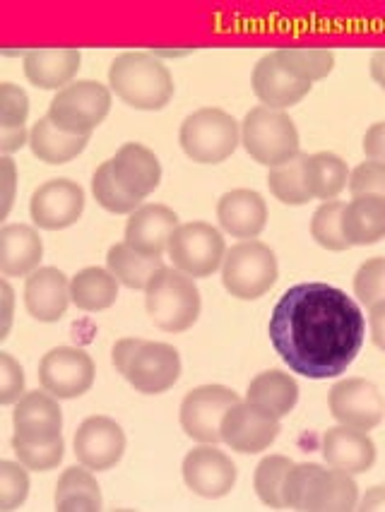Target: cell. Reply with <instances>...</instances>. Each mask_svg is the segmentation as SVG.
Wrapping results in <instances>:
<instances>
[{
	"label": "cell",
	"mask_w": 385,
	"mask_h": 512,
	"mask_svg": "<svg viewBox=\"0 0 385 512\" xmlns=\"http://www.w3.org/2000/svg\"><path fill=\"white\" fill-rule=\"evenodd\" d=\"M109 85L123 104L138 111H162L174 99V77L152 53H121L109 68Z\"/></svg>",
	"instance_id": "cell-2"
},
{
	"label": "cell",
	"mask_w": 385,
	"mask_h": 512,
	"mask_svg": "<svg viewBox=\"0 0 385 512\" xmlns=\"http://www.w3.org/2000/svg\"><path fill=\"white\" fill-rule=\"evenodd\" d=\"M75 457L92 472H109L126 452V433L109 416H90L75 433Z\"/></svg>",
	"instance_id": "cell-13"
},
{
	"label": "cell",
	"mask_w": 385,
	"mask_h": 512,
	"mask_svg": "<svg viewBox=\"0 0 385 512\" xmlns=\"http://www.w3.org/2000/svg\"><path fill=\"white\" fill-rule=\"evenodd\" d=\"M29 496V474L25 464L0 462V510H15Z\"/></svg>",
	"instance_id": "cell-41"
},
{
	"label": "cell",
	"mask_w": 385,
	"mask_h": 512,
	"mask_svg": "<svg viewBox=\"0 0 385 512\" xmlns=\"http://www.w3.org/2000/svg\"><path fill=\"white\" fill-rule=\"evenodd\" d=\"M147 313L152 323L164 332H186L198 323L200 291L193 277L176 267H162L145 289Z\"/></svg>",
	"instance_id": "cell-3"
},
{
	"label": "cell",
	"mask_w": 385,
	"mask_h": 512,
	"mask_svg": "<svg viewBox=\"0 0 385 512\" xmlns=\"http://www.w3.org/2000/svg\"><path fill=\"white\" fill-rule=\"evenodd\" d=\"M188 51H157V56H186Z\"/></svg>",
	"instance_id": "cell-54"
},
{
	"label": "cell",
	"mask_w": 385,
	"mask_h": 512,
	"mask_svg": "<svg viewBox=\"0 0 385 512\" xmlns=\"http://www.w3.org/2000/svg\"><path fill=\"white\" fill-rule=\"evenodd\" d=\"M0 301H3V330H0V339L8 337L10 325H13V287L8 282H0Z\"/></svg>",
	"instance_id": "cell-51"
},
{
	"label": "cell",
	"mask_w": 385,
	"mask_h": 512,
	"mask_svg": "<svg viewBox=\"0 0 385 512\" xmlns=\"http://www.w3.org/2000/svg\"><path fill=\"white\" fill-rule=\"evenodd\" d=\"M94 361L90 354L73 347L51 349L39 363V383L58 400H75L94 385Z\"/></svg>",
	"instance_id": "cell-10"
},
{
	"label": "cell",
	"mask_w": 385,
	"mask_h": 512,
	"mask_svg": "<svg viewBox=\"0 0 385 512\" xmlns=\"http://www.w3.org/2000/svg\"><path fill=\"white\" fill-rule=\"evenodd\" d=\"M342 214H345V202L340 200L323 202L318 207L311 219V236L318 246L325 250H335V253L349 248L345 231H342Z\"/></svg>",
	"instance_id": "cell-39"
},
{
	"label": "cell",
	"mask_w": 385,
	"mask_h": 512,
	"mask_svg": "<svg viewBox=\"0 0 385 512\" xmlns=\"http://www.w3.org/2000/svg\"><path fill=\"white\" fill-rule=\"evenodd\" d=\"M87 142H90V138L63 133L61 128H56L51 123L49 116L41 118L29 130V147H32L34 157H39V162L46 164L73 162L77 154H82V150H85Z\"/></svg>",
	"instance_id": "cell-29"
},
{
	"label": "cell",
	"mask_w": 385,
	"mask_h": 512,
	"mask_svg": "<svg viewBox=\"0 0 385 512\" xmlns=\"http://www.w3.org/2000/svg\"><path fill=\"white\" fill-rule=\"evenodd\" d=\"M92 193H94V198H97L99 205H102L104 210L111 214H133L142 202L138 198H133V195H130L128 190L116 181L111 159L94 171Z\"/></svg>",
	"instance_id": "cell-37"
},
{
	"label": "cell",
	"mask_w": 385,
	"mask_h": 512,
	"mask_svg": "<svg viewBox=\"0 0 385 512\" xmlns=\"http://www.w3.org/2000/svg\"><path fill=\"white\" fill-rule=\"evenodd\" d=\"M354 294L364 306L385 301V258H371L354 275Z\"/></svg>",
	"instance_id": "cell-42"
},
{
	"label": "cell",
	"mask_w": 385,
	"mask_h": 512,
	"mask_svg": "<svg viewBox=\"0 0 385 512\" xmlns=\"http://www.w3.org/2000/svg\"><path fill=\"white\" fill-rule=\"evenodd\" d=\"M359 510L364 512H381L385 510V484L373 486L371 491H366V496L361 498Z\"/></svg>",
	"instance_id": "cell-52"
},
{
	"label": "cell",
	"mask_w": 385,
	"mask_h": 512,
	"mask_svg": "<svg viewBox=\"0 0 385 512\" xmlns=\"http://www.w3.org/2000/svg\"><path fill=\"white\" fill-rule=\"evenodd\" d=\"M111 166H114L116 181L138 200L152 195L162 181V164L157 154L140 142H126L111 159Z\"/></svg>",
	"instance_id": "cell-23"
},
{
	"label": "cell",
	"mask_w": 385,
	"mask_h": 512,
	"mask_svg": "<svg viewBox=\"0 0 385 512\" xmlns=\"http://www.w3.org/2000/svg\"><path fill=\"white\" fill-rule=\"evenodd\" d=\"M29 145V133L25 128H0V152L5 157Z\"/></svg>",
	"instance_id": "cell-49"
},
{
	"label": "cell",
	"mask_w": 385,
	"mask_h": 512,
	"mask_svg": "<svg viewBox=\"0 0 385 512\" xmlns=\"http://www.w3.org/2000/svg\"><path fill=\"white\" fill-rule=\"evenodd\" d=\"M13 426L17 440L25 443H51V440L63 438V412L58 397L49 392H27L15 402Z\"/></svg>",
	"instance_id": "cell-17"
},
{
	"label": "cell",
	"mask_w": 385,
	"mask_h": 512,
	"mask_svg": "<svg viewBox=\"0 0 385 512\" xmlns=\"http://www.w3.org/2000/svg\"><path fill=\"white\" fill-rule=\"evenodd\" d=\"M70 299L85 313L106 311L118 299V279L104 267H85L70 279Z\"/></svg>",
	"instance_id": "cell-30"
},
{
	"label": "cell",
	"mask_w": 385,
	"mask_h": 512,
	"mask_svg": "<svg viewBox=\"0 0 385 512\" xmlns=\"http://www.w3.org/2000/svg\"><path fill=\"white\" fill-rule=\"evenodd\" d=\"M179 142L193 162L222 164L241 145V128L227 111L200 109L181 123Z\"/></svg>",
	"instance_id": "cell-5"
},
{
	"label": "cell",
	"mask_w": 385,
	"mask_h": 512,
	"mask_svg": "<svg viewBox=\"0 0 385 512\" xmlns=\"http://www.w3.org/2000/svg\"><path fill=\"white\" fill-rule=\"evenodd\" d=\"M44 243L27 224H8L0 229V272L5 277H29L39 270Z\"/></svg>",
	"instance_id": "cell-24"
},
{
	"label": "cell",
	"mask_w": 385,
	"mask_h": 512,
	"mask_svg": "<svg viewBox=\"0 0 385 512\" xmlns=\"http://www.w3.org/2000/svg\"><path fill=\"white\" fill-rule=\"evenodd\" d=\"M0 183H3V205H0V217H8L13 210L15 190H17V169L13 159L3 157L0 159Z\"/></svg>",
	"instance_id": "cell-46"
},
{
	"label": "cell",
	"mask_w": 385,
	"mask_h": 512,
	"mask_svg": "<svg viewBox=\"0 0 385 512\" xmlns=\"http://www.w3.org/2000/svg\"><path fill=\"white\" fill-rule=\"evenodd\" d=\"M325 469L321 464L313 462H304V464H294L289 469L287 479H284V508H294V510H313V500H316V491L318 484H321V476Z\"/></svg>",
	"instance_id": "cell-36"
},
{
	"label": "cell",
	"mask_w": 385,
	"mask_h": 512,
	"mask_svg": "<svg viewBox=\"0 0 385 512\" xmlns=\"http://www.w3.org/2000/svg\"><path fill=\"white\" fill-rule=\"evenodd\" d=\"M179 229V217L167 205H142L130 214L126 226V243L147 255H159L169 250L171 238Z\"/></svg>",
	"instance_id": "cell-19"
},
{
	"label": "cell",
	"mask_w": 385,
	"mask_h": 512,
	"mask_svg": "<svg viewBox=\"0 0 385 512\" xmlns=\"http://www.w3.org/2000/svg\"><path fill=\"white\" fill-rule=\"evenodd\" d=\"M277 58L294 77L304 82H318L335 68V53L328 49H277Z\"/></svg>",
	"instance_id": "cell-35"
},
{
	"label": "cell",
	"mask_w": 385,
	"mask_h": 512,
	"mask_svg": "<svg viewBox=\"0 0 385 512\" xmlns=\"http://www.w3.org/2000/svg\"><path fill=\"white\" fill-rule=\"evenodd\" d=\"M169 255L171 263L183 275L205 279L222 267L227 246L215 226L207 222H191L176 229L169 243Z\"/></svg>",
	"instance_id": "cell-8"
},
{
	"label": "cell",
	"mask_w": 385,
	"mask_h": 512,
	"mask_svg": "<svg viewBox=\"0 0 385 512\" xmlns=\"http://www.w3.org/2000/svg\"><path fill=\"white\" fill-rule=\"evenodd\" d=\"M270 342L294 373L311 380L337 378L352 366L366 337L357 301L330 284H296L270 315Z\"/></svg>",
	"instance_id": "cell-1"
},
{
	"label": "cell",
	"mask_w": 385,
	"mask_h": 512,
	"mask_svg": "<svg viewBox=\"0 0 385 512\" xmlns=\"http://www.w3.org/2000/svg\"><path fill=\"white\" fill-rule=\"evenodd\" d=\"M106 263H109L111 275L118 279V284H123V287L128 289H142V291L150 287L154 275L164 267L159 255L140 253V250L128 246L126 241L116 243V246L109 248Z\"/></svg>",
	"instance_id": "cell-28"
},
{
	"label": "cell",
	"mask_w": 385,
	"mask_h": 512,
	"mask_svg": "<svg viewBox=\"0 0 385 512\" xmlns=\"http://www.w3.org/2000/svg\"><path fill=\"white\" fill-rule=\"evenodd\" d=\"M217 219L222 229L234 238H256L268 224V205L256 190L236 188L217 202Z\"/></svg>",
	"instance_id": "cell-22"
},
{
	"label": "cell",
	"mask_w": 385,
	"mask_h": 512,
	"mask_svg": "<svg viewBox=\"0 0 385 512\" xmlns=\"http://www.w3.org/2000/svg\"><path fill=\"white\" fill-rule=\"evenodd\" d=\"M321 450L328 467L352 476L369 472L373 462H376V445H373L369 433L352 426L340 424L325 431Z\"/></svg>",
	"instance_id": "cell-20"
},
{
	"label": "cell",
	"mask_w": 385,
	"mask_h": 512,
	"mask_svg": "<svg viewBox=\"0 0 385 512\" xmlns=\"http://www.w3.org/2000/svg\"><path fill=\"white\" fill-rule=\"evenodd\" d=\"M82 53L77 49H32L25 53V75L34 87L61 92L73 85Z\"/></svg>",
	"instance_id": "cell-25"
},
{
	"label": "cell",
	"mask_w": 385,
	"mask_h": 512,
	"mask_svg": "<svg viewBox=\"0 0 385 512\" xmlns=\"http://www.w3.org/2000/svg\"><path fill=\"white\" fill-rule=\"evenodd\" d=\"M56 508L70 510H102V491L92 469L70 467L65 469L56 484Z\"/></svg>",
	"instance_id": "cell-32"
},
{
	"label": "cell",
	"mask_w": 385,
	"mask_h": 512,
	"mask_svg": "<svg viewBox=\"0 0 385 512\" xmlns=\"http://www.w3.org/2000/svg\"><path fill=\"white\" fill-rule=\"evenodd\" d=\"M111 111V89L99 82H73L56 94L49 106V118L63 133L90 138Z\"/></svg>",
	"instance_id": "cell-7"
},
{
	"label": "cell",
	"mask_w": 385,
	"mask_h": 512,
	"mask_svg": "<svg viewBox=\"0 0 385 512\" xmlns=\"http://www.w3.org/2000/svg\"><path fill=\"white\" fill-rule=\"evenodd\" d=\"M330 414L337 424L359 428V431H371L383 421L385 400L381 390L364 378L340 380L330 390Z\"/></svg>",
	"instance_id": "cell-12"
},
{
	"label": "cell",
	"mask_w": 385,
	"mask_h": 512,
	"mask_svg": "<svg viewBox=\"0 0 385 512\" xmlns=\"http://www.w3.org/2000/svg\"><path fill=\"white\" fill-rule=\"evenodd\" d=\"M277 282V258L260 241H241L227 250L222 263V284L234 299L258 301Z\"/></svg>",
	"instance_id": "cell-6"
},
{
	"label": "cell",
	"mask_w": 385,
	"mask_h": 512,
	"mask_svg": "<svg viewBox=\"0 0 385 512\" xmlns=\"http://www.w3.org/2000/svg\"><path fill=\"white\" fill-rule=\"evenodd\" d=\"M181 472L183 481L195 496L207 500L229 496L231 488L236 486L234 462L215 445H200V448L188 452Z\"/></svg>",
	"instance_id": "cell-16"
},
{
	"label": "cell",
	"mask_w": 385,
	"mask_h": 512,
	"mask_svg": "<svg viewBox=\"0 0 385 512\" xmlns=\"http://www.w3.org/2000/svg\"><path fill=\"white\" fill-rule=\"evenodd\" d=\"M342 231L349 246H373L385 238V198L357 195L342 214Z\"/></svg>",
	"instance_id": "cell-26"
},
{
	"label": "cell",
	"mask_w": 385,
	"mask_h": 512,
	"mask_svg": "<svg viewBox=\"0 0 385 512\" xmlns=\"http://www.w3.org/2000/svg\"><path fill=\"white\" fill-rule=\"evenodd\" d=\"M349 190L352 195H378L385 198V166L376 162H364L349 174Z\"/></svg>",
	"instance_id": "cell-45"
},
{
	"label": "cell",
	"mask_w": 385,
	"mask_h": 512,
	"mask_svg": "<svg viewBox=\"0 0 385 512\" xmlns=\"http://www.w3.org/2000/svg\"><path fill=\"white\" fill-rule=\"evenodd\" d=\"M241 145L260 166H282L299 154V130L284 111L256 106L241 123Z\"/></svg>",
	"instance_id": "cell-4"
},
{
	"label": "cell",
	"mask_w": 385,
	"mask_h": 512,
	"mask_svg": "<svg viewBox=\"0 0 385 512\" xmlns=\"http://www.w3.org/2000/svg\"><path fill=\"white\" fill-rule=\"evenodd\" d=\"M294 467V462L284 455H270L256 467V476H253V486L260 503H265L268 508H284V479H287L289 469Z\"/></svg>",
	"instance_id": "cell-38"
},
{
	"label": "cell",
	"mask_w": 385,
	"mask_h": 512,
	"mask_svg": "<svg viewBox=\"0 0 385 512\" xmlns=\"http://www.w3.org/2000/svg\"><path fill=\"white\" fill-rule=\"evenodd\" d=\"M123 378L142 395H162L181 378L179 351L164 342H142Z\"/></svg>",
	"instance_id": "cell-15"
},
{
	"label": "cell",
	"mask_w": 385,
	"mask_h": 512,
	"mask_svg": "<svg viewBox=\"0 0 385 512\" xmlns=\"http://www.w3.org/2000/svg\"><path fill=\"white\" fill-rule=\"evenodd\" d=\"M364 152L369 162L385 166V121L373 123L364 135Z\"/></svg>",
	"instance_id": "cell-47"
},
{
	"label": "cell",
	"mask_w": 385,
	"mask_h": 512,
	"mask_svg": "<svg viewBox=\"0 0 385 512\" xmlns=\"http://www.w3.org/2000/svg\"><path fill=\"white\" fill-rule=\"evenodd\" d=\"M85 210V190L68 178H53L34 190L29 214L34 224L46 231H61L73 226Z\"/></svg>",
	"instance_id": "cell-14"
},
{
	"label": "cell",
	"mask_w": 385,
	"mask_h": 512,
	"mask_svg": "<svg viewBox=\"0 0 385 512\" xmlns=\"http://www.w3.org/2000/svg\"><path fill=\"white\" fill-rule=\"evenodd\" d=\"M304 164H306V154L299 152L292 162L270 169V174H268L270 193L275 195L282 205L301 207V205H306L308 200H313L311 193H308V186H306Z\"/></svg>",
	"instance_id": "cell-33"
},
{
	"label": "cell",
	"mask_w": 385,
	"mask_h": 512,
	"mask_svg": "<svg viewBox=\"0 0 385 512\" xmlns=\"http://www.w3.org/2000/svg\"><path fill=\"white\" fill-rule=\"evenodd\" d=\"M239 395L224 385H200L181 402V428L200 445H217L222 440V419Z\"/></svg>",
	"instance_id": "cell-9"
},
{
	"label": "cell",
	"mask_w": 385,
	"mask_h": 512,
	"mask_svg": "<svg viewBox=\"0 0 385 512\" xmlns=\"http://www.w3.org/2000/svg\"><path fill=\"white\" fill-rule=\"evenodd\" d=\"M306 186L311 198L316 200H335L349 186V171L345 159L333 152H316L308 157L304 164Z\"/></svg>",
	"instance_id": "cell-31"
},
{
	"label": "cell",
	"mask_w": 385,
	"mask_h": 512,
	"mask_svg": "<svg viewBox=\"0 0 385 512\" xmlns=\"http://www.w3.org/2000/svg\"><path fill=\"white\" fill-rule=\"evenodd\" d=\"M371 77L378 87L385 89V49L376 51L371 58Z\"/></svg>",
	"instance_id": "cell-53"
},
{
	"label": "cell",
	"mask_w": 385,
	"mask_h": 512,
	"mask_svg": "<svg viewBox=\"0 0 385 512\" xmlns=\"http://www.w3.org/2000/svg\"><path fill=\"white\" fill-rule=\"evenodd\" d=\"M359 505V486L352 474L340 469H325L318 484L313 510H354Z\"/></svg>",
	"instance_id": "cell-34"
},
{
	"label": "cell",
	"mask_w": 385,
	"mask_h": 512,
	"mask_svg": "<svg viewBox=\"0 0 385 512\" xmlns=\"http://www.w3.org/2000/svg\"><path fill=\"white\" fill-rule=\"evenodd\" d=\"M246 400L277 416V419H284V416L294 412L296 402H299V385H296L292 375L282 371H265L251 380L246 390Z\"/></svg>",
	"instance_id": "cell-27"
},
{
	"label": "cell",
	"mask_w": 385,
	"mask_h": 512,
	"mask_svg": "<svg viewBox=\"0 0 385 512\" xmlns=\"http://www.w3.org/2000/svg\"><path fill=\"white\" fill-rule=\"evenodd\" d=\"M251 85L260 104L268 106V109L275 111H287L292 106L299 104L301 99L308 97L311 92V82L299 80L289 73L287 68L280 63L277 53L272 51L268 56H263L253 68Z\"/></svg>",
	"instance_id": "cell-18"
},
{
	"label": "cell",
	"mask_w": 385,
	"mask_h": 512,
	"mask_svg": "<svg viewBox=\"0 0 385 512\" xmlns=\"http://www.w3.org/2000/svg\"><path fill=\"white\" fill-rule=\"evenodd\" d=\"M369 327L373 344L381 351H385V301L369 308Z\"/></svg>",
	"instance_id": "cell-50"
},
{
	"label": "cell",
	"mask_w": 385,
	"mask_h": 512,
	"mask_svg": "<svg viewBox=\"0 0 385 512\" xmlns=\"http://www.w3.org/2000/svg\"><path fill=\"white\" fill-rule=\"evenodd\" d=\"M280 436V419L253 402H236L222 419V443L241 455H258Z\"/></svg>",
	"instance_id": "cell-11"
},
{
	"label": "cell",
	"mask_w": 385,
	"mask_h": 512,
	"mask_svg": "<svg viewBox=\"0 0 385 512\" xmlns=\"http://www.w3.org/2000/svg\"><path fill=\"white\" fill-rule=\"evenodd\" d=\"M142 347V339H135V337H128V339H121V342L114 347V366L116 371L121 375L128 373V366L130 361H133V356L138 354V349Z\"/></svg>",
	"instance_id": "cell-48"
},
{
	"label": "cell",
	"mask_w": 385,
	"mask_h": 512,
	"mask_svg": "<svg viewBox=\"0 0 385 512\" xmlns=\"http://www.w3.org/2000/svg\"><path fill=\"white\" fill-rule=\"evenodd\" d=\"M13 450L17 460L32 472H51L63 462L65 455L63 438L51 440V443H25V440L13 438Z\"/></svg>",
	"instance_id": "cell-40"
},
{
	"label": "cell",
	"mask_w": 385,
	"mask_h": 512,
	"mask_svg": "<svg viewBox=\"0 0 385 512\" xmlns=\"http://www.w3.org/2000/svg\"><path fill=\"white\" fill-rule=\"evenodd\" d=\"M29 116V97L13 82L0 85V128H25Z\"/></svg>",
	"instance_id": "cell-43"
},
{
	"label": "cell",
	"mask_w": 385,
	"mask_h": 512,
	"mask_svg": "<svg viewBox=\"0 0 385 512\" xmlns=\"http://www.w3.org/2000/svg\"><path fill=\"white\" fill-rule=\"evenodd\" d=\"M70 299V282L56 267H39L27 277L25 306L39 323H58L63 318Z\"/></svg>",
	"instance_id": "cell-21"
},
{
	"label": "cell",
	"mask_w": 385,
	"mask_h": 512,
	"mask_svg": "<svg viewBox=\"0 0 385 512\" xmlns=\"http://www.w3.org/2000/svg\"><path fill=\"white\" fill-rule=\"evenodd\" d=\"M25 392V371L8 351H0V404H15Z\"/></svg>",
	"instance_id": "cell-44"
}]
</instances>
